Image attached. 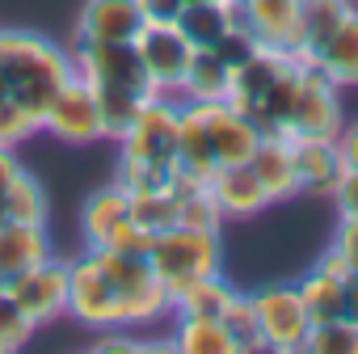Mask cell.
<instances>
[{
    "mask_svg": "<svg viewBox=\"0 0 358 354\" xmlns=\"http://www.w3.org/2000/svg\"><path fill=\"white\" fill-rule=\"evenodd\" d=\"M143 22L148 17L139 0H85L72 26V43H135Z\"/></svg>",
    "mask_w": 358,
    "mask_h": 354,
    "instance_id": "cell-14",
    "label": "cell"
},
{
    "mask_svg": "<svg viewBox=\"0 0 358 354\" xmlns=\"http://www.w3.org/2000/svg\"><path fill=\"white\" fill-rule=\"evenodd\" d=\"M241 22V0H211V5H186L177 13V26L186 30L194 47H215V38Z\"/></svg>",
    "mask_w": 358,
    "mask_h": 354,
    "instance_id": "cell-25",
    "label": "cell"
},
{
    "mask_svg": "<svg viewBox=\"0 0 358 354\" xmlns=\"http://www.w3.org/2000/svg\"><path fill=\"white\" fill-rule=\"evenodd\" d=\"M345 262L333 253V249H324L312 266H308V274L295 283L299 287V295H303V304H308V312H312V325L316 320H333V316H345Z\"/></svg>",
    "mask_w": 358,
    "mask_h": 354,
    "instance_id": "cell-16",
    "label": "cell"
},
{
    "mask_svg": "<svg viewBox=\"0 0 358 354\" xmlns=\"http://www.w3.org/2000/svg\"><path fill=\"white\" fill-rule=\"evenodd\" d=\"M333 203L341 215H358V169H345L341 173V182L333 190Z\"/></svg>",
    "mask_w": 358,
    "mask_h": 354,
    "instance_id": "cell-35",
    "label": "cell"
},
{
    "mask_svg": "<svg viewBox=\"0 0 358 354\" xmlns=\"http://www.w3.org/2000/svg\"><path fill=\"white\" fill-rule=\"evenodd\" d=\"M236 287L224 278V274H211V278H199L190 287H182L173 295V312H190V316H224V308L232 304Z\"/></svg>",
    "mask_w": 358,
    "mask_h": 354,
    "instance_id": "cell-26",
    "label": "cell"
},
{
    "mask_svg": "<svg viewBox=\"0 0 358 354\" xmlns=\"http://www.w3.org/2000/svg\"><path fill=\"white\" fill-rule=\"evenodd\" d=\"M0 101H9V89H5V76H0Z\"/></svg>",
    "mask_w": 358,
    "mask_h": 354,
    "instance_id": "cell-40",
    "label": "cell"
},
{
    "mask_svg": "<svg viewBox=\"0 0 358 354\" xmlns=\"http://www.w3.org/2000/svg\"><path fill=\"white\" fill-rule=\"evenodd\" d=\"M51 253H55V245H51L47 224H13V220H0V283L17 278L22 270L38 266Z\"/></svg>",
    "mask_w": 358,
    "mask_h": 354,
    "instance_id": "cell-20",
    "label": "cell"
},
{
    "mask_svg": "<svg viewBox=\"0 0 358 354\" xmlns=\"http://www.w3.org/2000/svg\"><path fill=\"white\" fill-rule=\"evenodd\" d=\"M131 215L139 228H148L152 236L173 228L177 224V194L173 190H143V194H131Z\"/></svg>",
    "mask_w": 358,
    "mask_h": 354,
    "instance_id": "cell-29",
    "label": "cell"
},
{
    "mask_svg": "<svg viewBox=\"0 0 358 354\" xmlns=\"http://www.w3.org/2000/svg\"><path fill=\"white\" fill-rule=\"evenodd\" d=\"M80 236H85V249L148 253V245H152V232L139 228L135 215H131V194L114 182V177L85 199V207H80Z\"/></svg>",
    "mask_w": 358,
    "mask_h": 354,
    "instance_id": "cell-6",
    "label": "cell"
},
{
    "mask_svg": "<svg viewBox=\"0 0 358 354\" xmlns=\"http://www.w3.org/2000/svg\"><path fill=\"white\" fill-rule=\"evenodd\" d=\"M0 76H5L9 101L43 122L51 97L72 80L68 47L34 34V30H5L0 26Z\"/></svg>",
    "mask_w": 358,
    "mask_h": 354,
    "instance_id": "cell-2",
    "label": "cell"
},
{
    "mask_svg": "<svg viewBox=\"0 0 358 354\" xmlns=\"http://www.w3.org/2000/svg\"><path fill=\"white\" fill-rule=\"evenodd\" d=\"M72 72L93 89V97H160L139 64L135 43H72Z\"/></svg>",
    "mask_w": 358,
    "mask_h": 354,
    "instance_id": "cell-5",
    "label": "cell"
},
{
    "mask_svg": "<svg viewBox=\"0 0 358 354\" xmlns=\"http://www.w3.org/2000/svg\"><path fill=\"white\" fill-rule=\"evenodd\" d=\"M329 249L345 262V270L358 274V215H341L337 220V232H333V245Z\"/></svg>",
    "mask_w": 358,
    "mask_h": 354,
    "instance_id": "cell-34",
    "label": "cell"
},
{
    "mask_svg": "<svg viewBox=\"0 0 358 354\" xmlns=\"http://www.w3.org/2000/svg\"><path fill=\"white\" fill-rule=\"evenodd\" d=\"M341 89L333 80H324L316 68L303 72L299 80V93H295V106H291V118L278 135L287 139H299V135H316V139H337L341 131Z\"/></svg>",
    "mask_w": 358,
    "mask_h": 354,
    "instance_id": "cell-11",
    "label": "cell"
},
{
    "mask_svg": "<svg viewBox=\"0 0 358 354\" xmlns=\"http://www.w3.org/2000/svg\"><path fill=\"white\" fill-rule=\"evenodd\" d=\"M345 316L358 320V274H354V270L345 274Z\"/></svg>",
    "mask_w": 358,
    "mask_h": 354,
    "instance_id": "cell-39",
    "label": "cell"
},
{
    "mask_svg": "<svg viewBox=\"0 0 358 354\" xmlns=\"http://www.w3.org/2000/svg\"><path fill=\"white\" fill-rule=\"evenodd\" d=\"M241 22L257 34V43L295 51L299 22H303V0H241Z\"/></svg>",
    "mask_w": 358,
    "mask_h": 354,
    "instance_id": "cell-18",
    "label": "cell"
},
{
    "mask_svg": "<svg viewBox=\"0 0 358 354\" xmlns=\"http://www.w3.org/2000/svg\"><path fill=\"white\" fill-rule=\"evenodd\" d=\"M177 127H182V97H152L131 131L118 139L122 156H135L156 169H177Z\"/></svg>",
    "mask_w": 358,
    "mask_h": 354,
    "instance_id": "cell-9",
    "label": "cell"
},
{
    "mask_svg": "<svg viewBox=\"0 0 358 354\" xmlns=\"http://www.w3.org/2000/svg\"><path fill=\"white\" fill-rule=\"evenodd\" d=\"M17 173H22L17 148H0V220H5V199H9V186H13Z\"/></svg>",
    "mask_w": 358,
    "mask_h": 354,
    "instance_id": "cell-36",
    "label": "cell"
},
{
    "mask_svg": "<svg viewBox=\"0 0 358 354\" xmlns=\"http://www.w3.org/2000/svg\"><path fill=\"white\" fill-rule=\"evenodd\" d=\"M106 278L114 283L122 329H152L173 316V295L152 270L148 253H122V249H93Z\"/></svg>",
    "mask_w": 358,
    "mask_h": 354,
    "instance_id": "cell-3",
    "label": "cell"
},
{
    "mask_svg": "<svg viewBox=\"0 0 358 354\" xmlns=\"http://www.w3.org/2000/svg\"><path fill=\"white\" fill-rule=\"evenodd\" d=\"M257 47H262V43H257V34H253L245 22H232V26L215 38V47H211V51H215V55H220L232 72H236L245 59H253V51H257Z\"/></svg>",
    "mask_w": 358,
    "mask_h": 354,
    "instance_id": "cell-32",
    "label": "cell"
},
{
    "mask_svg": "<svg viewBox=\"0 0 358 354\" xmlns=\"http://www.w3.org/2000/svg\"><path fill=\"white\" fill-rule=\"evenodd\" d=\"M249 169L257 173V182L266 186V194L274 203H287L299 194V177H295V152H291V139L287 135H262L253 156H249Z\"/></svg>",
    "mask_w": 358,
    "mask_h": 354,
    "instance_id": "cell-19",
    "label": "cell"
},
{
    "mask_svg": "<svg viewBox=\"0 0 358 354\" xmlns=\"http://www.w3.org/2000/svg\"><path fill=\"white\" fill-rule=\"evenodd\" d=\"M5 287L34 325H55V320L68 316V257H59V253L43 257L30 270H22Z\"/></svg>",
    "mask_w": 358,
    "mask_h": 354,
    "instance_id": "cell-10",
    "label": "cell"
},
{
    "mask_svg": "<svg viewBox=\"0 0 358 354\" xmlns=\"http://www.w3.org/2000/svg\"><path fill=\"white\" fill-rule=\"evenodd\" d=\"M295 152V177H299V194H316V199H333L337 182H341V156L333 139H316V135H299L291 139Z\"/></svg>",
    "mask_w": 358,
    "mask_h": 354,
    "instance_id": "cell-17",
    "label": "cell"
},
{
    "mask_svg": "<svg viewBox=\"0 0 358 354\" xmlns=\"http://www.w3.org/2000/svg\"><path fill=\"white\" fill-rule=\"evenodd\" d=\"M207 186L224 211V220H257L266 207H274V199L266 194V186L257 182V173L245 164H220L211 177H207Z\"/></svg>",
    "mask_w": 358,
    "mask_h": 354,
    "instance_id": "cell-15",
    "label": "cell"
},
{
    "mask_svg": "<svg viewBox=\"0 0 358 354\" xmlns=\"http://www.w3.org/2000/svg\"><path fill=\"white\" fill-rule=\"evenodd\" d=\"M203 118V131L211 139V152H215V164H245L262 139V131L241 114L232 110L228 101H190Z\"/></svg>",
    "mask_w": 358,
    "mask_h": 354,
    "instance_id": "cell-13",
    "label": "cell"
},
{
    "mask_svg": "<svg viewBox=\"0 0 358 354\" xmlns=\"http://www.w3.org/2000/svg\"><path fill=\"white\" fill-rule=\"evenodd\" d=\"M5 220H13V224H47V190H43V182L26 164H22V173L13 177V186H9Z\"/></svg>",
    "mask_w": 358,
    "mask_h": 354,
    "instance_id": "cell-27",
    "label": "cell"
},
{
    "mask_svg": "<svg viewBox=\"0 0 358 354\" xmlns=\"http://www.w3.org/2000/svg\"><path fill=\"white\" fill-rule=\"evenodd\" d=\"M308 64L287 51V47H257L253 59H245L232 72V89H228V106L241 110L262 135H278L291 118L299 80H303Z\"/></svg>",
    "mask_w": 358,
    "mask_h": 354,
    "instance_id": "cell-1",
    "label": "cell"
},
{
    "mask_svg": "<svg viewBox=\"0 0 358 354\" xmlns=\"http://www.w3.org/2000/svg\"><path fill=\"white\" fill-rule=\"evenodd\" d=\"M253 312H257V333H262V350L274 354H303L308 333H312V312L299 295L295 283H266L257 291H249Z\"/></svg>",
    "mask_w": 358,
    "mask_h": 354,
    "instance_id": "cell-7",
    "label": "cell"
},
{
    "mask_svg": "<svg viewBox=\"0 0 358 354\" xmlns=\"http://www.w3.org/2000/svg\"><path fill=\"white\" fill-rule=\"evenodd\" d=\"M43 131H47L51 139L68 143V148H89V143L101 139L97 97H93V89H89L85 80H76V72H72V80L51 97V106H47V114H43Z\"/></svg>",
    "mask_w": 358,
    "mask_h": 354,
    "instance_id": "cell-12",
    "label": "cell"
},
{
    "mask_svg": "<svg viewBox=\"0 0 358 354\" xmlns=\"http://www.w3.org/2000/svg\"><path fill=\"white\" fill-rule=\"evenodd\" d=\"M337 156H341V164L345 169H358V118L354 122H341V131H337Z\"/></svg>",
    "mask_w": 358,
    "mask_h": 354,
    "instance_id": "cell-37",
    "label": "cell"
},
{
    "mask_svg": "<svg viewBox=\"0 0 358 354\" xmlns=\"http://www.w3.org/2000/svg\"><path fill=\"white\" fill-rule=\"evenodd\" d=\"M182 5H211V0H182Z\"/></svg>",
    "mask_w": 358,
    "mask_h": 354,
    "instance_id": "cell-41",
    "label": "cell"
},
{
    "mask_svg": "<svg viewBox=\"0 0 358 354\" xmlns=\"http://www.w3.org/2000/svg\"><path fill=\"white\" fill-rule=\"evenodd\" d=\"M169 350H186V354H236V341L220 316H190V312H173L169 316Z\"/></svg>",
    "mask_w": 358,
    "mask_h": 354,
    "instance_id": "cell-22",
    "label": "cell"
},
{
    "mask_svg": "<svg viewBox=\"0 0 358 354\" xmlns=\"http://www.w3.org/2000/svg\"><path fill=\"white\" fill-rule=\"evenodd\" d=\"M303 350H312V354H358V320H350V316L316 320Z\"/></svg>",
    "mask_w": 358,
    "mask_h": 354,
    "instance_id": "cell-28",
    "label": "cell"
},
{
    "mask_svg": "<svg viewBox=\"0 0 358 354\" xmlns=\"http://www.w3.org/2000/svg\"><path fill=\"white\" fill-rule=\"evenodd\" d=\"M34 333H38V325H34V320L17 308V299L9 295V287L0 283V354L26 350Z\"/></svg>",
    "mask_w": 358,
    "mask_h": 354,
    "instance_id": "cell-31",
    "label": "cell"
},
{
    "mask_svg": "<svg viewBox=\"0 0 358 354\" xmlns=\"http://www.w3.org/2000/svg\"><path fill=\"white\" fill-rule=\"evenodd\" d=\"M38 131H43V122L34 114H26L17 101H0V148H22Z\"/></svg>",
    "mask_w": 358,
    "mask_h": 354,
    "instance_id": "cell-33",
    "label": "cell"
},
{
    "mask_svg": "<svg viewBox=\"0 0 358 354\" xmlns=\"http://www.w3.org/2000/svg\"><path fill=\"white\" fill-rule=\"evenodd\" d=\"M312 68L324 80H333L337 89H358V5H350V13L341 17V26L316 51Z\"/></svg>",
    "mask_w": 358,
    "mask_h": 354,
    "instance_id": "cell-21",
    "label": "cell"
},
{
    "mask_svg": "<svg viewBox=\"0 0 358 354\" xmlns=\"http://www.w3.org/2000/svg\"><path fill=\"white\" fill-rule=\"evenodd\" d=\"M139 9H143V17H152V22H173L186 5H182V0H139Z\"/></svg>",
    "mask_w": 358,
    "mask_h": 354,
    "instance_id": "cell-38",
    "label": "cell"
},
{
    "mask_svg": "<svg viewBox=\"0 0 358 354\" xmlns=\"http://www.w3.org/2000/svg\"><path fill=\"white\" fill-rule=\"evenodd\" d=\"M354 0H303V22H299V43H295V55L312 68L316 51L329 43V34L341 26V17L350 13Z\"/></svg>",
    "mask_w": 358,
    "mask_h": 354,
    "instance_id": "cell-24",
    "label": "cell"
},
{
    "mask_svg": "<svg viewBox=\"0 0 358 354\" xmlns=\"http://www.w3.org/2000/svg\"><path fill=\"white\" fill-rule=\"evenodd\" d=\"M220 320L228 325V333H232V341H236V354H257V350H262L257 312H253L249 291H236V295H232V304L224 308V316H220Z\"/></svg>",
    "mask_w": 358,
    "mask_h": 354,
    "instance_id": "cell-30",
    "label": "cell"
},
{
    "mask_svg": "<svg viewBox=\"0 0 358 354\" xmlns=\"http://www.w3.org/2000/svg\"><path fill=\"white\" fill-rule=\"evenodd\" d=\"M148 262L160 274V283L169 287V295H177L182 287H190L199 278L224 274V245H220V232L173 224V228H164V232L152 236Z\"/></svg>",
    "mask_w": 358,
    "mask_h": 354,
    "instance_id": "cell-4",
    "label": "cell"
},
{
    "mask_svg": "<svg viewBox=\"0 0 358 354\" xmlns=\"http://www.w3.org/2000/svg\"><path fill=\"white\" fill-rule=\"evenodd\" d=\"M228 89H232V68L211 47H199L177 97L182 101H228Z\"/></svg>",
    "mask_w": 358,
    "mask_h": 354,
    "instance_id": "cell-23",
    "label": "cell"
},
{
    "mask_svg": "<svg viewBox=\"0 0 358 354\" xmlns=\"http://www.w3.org/2000/svg\"><path fill=\"white\" fill-rule=\"evenodd\" d=\"M135 51H139V64H143L152 89L164 93V97H177L199 47L186 38V30L177 26V17L173 22H152L148 17L139 26V34H135Z\"/></svg>",
    "mask_w": 358,
    "mask_h": 354,
    "instance_id": "cell-8",
    "label": "cell"
}]
</instances>
